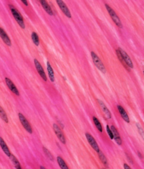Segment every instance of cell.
I'll list each match as a JSON object with an SVG mask.
<instances>
[{"label": "cell", "instance_id": "4fadbf2b", "mask_svg": "<svg viewBox=\"0 0 144 169\" xmlns=\"http://www.w3.org/2000/svg\"><path fill=\"white\" fill-rule=\"evenodd\" d=\"M111 129L112 131L113 134L114 138L115 140L116 143L118 144V145L120 146L122 144V140L120 137V135L118 133V130L116 129L115 127L113 125H112L111 126Z\"/></svg>", "mask_w": 144, "mask_h": 169}, {"label": "cell", "instance_id": "cb8c5ba5", "mask_svg": "<svg viewBox=\"0 0 144 169\" xmlns=\"http://www.w3.org/2000/svg\"><path fill=\"white\" fill-rule=\"evenodd\" d=\"M116 54H117V56H118V59H119V60L121 62L122 64H123V65L126 68V69H127V67H126V64L125 62L124 61L123 58L121 54V53H120V51L119 50H116Z\"/></svg>", "mask_w": 144, "mask_h": 169}, {"label": "cell", "instance_id": "f546056e", "mask_svg": "<svg viewBox=\"0 0 144 169\" xmlns=\"http://www.w3.org/2000/svg\"><path fill=\"white\" fill-rule=\"evenodd\" d=\"M40 169H46L45 168H44V167H43V166H41V167H40Z\"/></svg>", "mask_w": 144, "mask_h": 169}, {"label": "cell", "instance_id": "ba28073f", "mask_svg": "<svg viewBox=\"0 0 144 169\" xmlns=\"http://www.w3.org/2000/svg\"><path fill=\"white\" fill-rule=\"evenodd\" d=\"M57 3L60 9L62 10V12L64 13V14L68 18H71V13H70V10L68 9V7L65 4V3L61 0H57Z\"/></svg>", "mask_w": 144, "mask_h": 169}, {"label": "cell", "instance_id": "8992f818", "mask_svg": "<svg viewBox=\"0 0 144 169\" xmlns=\"http://www.w3.org/2000/svg\"><path fill=\"white\" fill-rule=\"evenodd\" d=\"M53 127L55 134L56 135L58 139L62 142V144H66V138H65L62 131L59 128V127L56 124H54L53 125Z\"/></svg>", "mask_w": 144, "mask_h": 169}, {"label": "cell", "instance_id": "4dcf8cb0", "mask_svg": "<svg viewBox=\"0 0 144 169\" xmlns=\"http://www.w3.org/2000/svg\"><path fill=\"white\" fill-rule=\"evenodd\" d=\"M102 169H106L102 168Z\"/></svg>", "mask_w": 144, "mask_h": 169}, {"label": "cell", "instance_id": "6da1fadb", "mask_svg": "<svg viewBox=\"0 0 144 169\" xmlns=\"http://www.w3.org/2000/svg\"><path fill=\"white\" fill-rule=\"evenodd\" d=\"M9 6L10 9L12 14L14 17L16 21L18 23L19 25L21 27V28L25 29V25L24 22L23 16L21 15L20 12L13 5H10Z\"/></svg>", "mask_w": 144, "mask_h": 169}, {"label": "cell", "instance_id": "7a4b0ae2", "mask_svg": "<svg viewBox=\"0 0 144 169\" xmlns=\"http://www.w3.org/2000/svg\"><path fill=\"white\" fill-rule=\"evenodd\" d=\"M105 7H106V9L107 11H108L110 16L111 17L112 19L113 20V22H114L116 24V25L118 26L119 28H122L123 25L121 22V20L119 19V17L115 13L114 11L111 7L109 6L108 4H105Z\"/></svg>", "mask_w": 144, "mask_h": 169}, {"label": "cell", "instance_id": "1f68e13d", "mask_svg": "<svg viewBox=\"0 0 144 169\" xmlns=\"http://www.w3.org/2000/svg\"><path fill=\"white\" fill-rule=\"evenodd\" d=\"M143 73H144V71H143Z\"/></svg>", "mask_w": 144, "mask_h": 169}, {"label": "cell", "instance_id": "9a60e30c", "mask_svg": "<svg viewBox=\"0 0 144 169\" xmlns=\"http://www.w3.org/2000/svg\"><path fill=\"white\" fill-rule=\"evenodd\" d=\"M0 146L4 153L10 157L11 155L10 151L9 149V148L7 147V145L5 144L4 140L1 137H0Z\"/></svg>", "mask_w": 144, "mask_h": 169}, {"label": "cell", "instance_id": "484cf974", "mask_svg": "<svg viewBox=\"0 0 144 169\" xmlns=\"http://www.w3.org/2000/svg\"><path fill=\"white\" fill-rule=\"evenodd\" d=\"M43 151H44V152L45 154H46V155L47 156V157H48V158L49 159L51 160H53V156H52V154H51V153H50V151L48 150L46 148L44 147L43 148Z\"/></svg>", "mask_w": 144, "mask_h": 169}, {"label": "cell", "instance_id": "f1b7e54d", "mask_svg": "<svg viewBox=\"0 0 144 169\" xmlns=\"http://www.w3.org/2000/svg\"><path fill=\"white\" fill-rule=\"evenodd\" d=\"M21 1L24 3L26 6H28V3H27V1L26 0H21Z\"/></svg>", "mask_w": 144, "mask_h": 169}, {"label": "cell", "instance_id": "9c48e42d", "mask_svg": "<svg viewBox=\"0 0 144 169\" xmlns=\"http://www.w3.org/2000/svg\"><path fill=\"white\" fill-rule=\"evenodd\" d=\"M34 63L38 72L39 75L41 76V78H43V79L45 81H46L47 78L46 75L44 71V70L43 69V67L41 66V64L39 63V61L35 59H34Z\"/></svg>", "mask_w": 144, "mask_h": 169}, {"label": "cell", "instance_id": "5b68a950", "mask_svg": "<svg viewBox=\"0 0 144 169\" xmlns=\"http://www.w3.org/2000/svg\"><path fill=\"white\" fill-rule=\"evenodd\" d=\"M87 139V140L88 142L91 146V147L97 153H99L100 151V148L98 146V144L95 140V139L93 138V137L89 133H86L85 134Z\"/></svg>", "mask_w": 144, "mask_h": 169}, {"label": "cell", "instance_id": "277c9868", "mask_svg": "<svg viewBox=\"0 0 144 169\" xmlns=\"http://www.w3.org/2000/svg\"><path fill=\"white\" fill-rule=\"evenodd\" d=\"M18 116H19V119H20L21 124L23 125L25 130L29 134H32L33 130H32V127H31V125L29 124L27 119L21 113H19L18 114Z\"/></svg>", "mask_w": 144, "mask_h": 169}, {"label": "cell", "instance_id": "ffe728a7", "mask_svg": "<svg viewBox=\"0 0 144 169\" xmlns=\"http://www.w3.org/2000/svg\"><path fill=\"white\" fill-rule=\"evenodd\" d=\"M0 117L5 123H8V122H9L7 115L5 113L4 110L3 109L2 107L1 106H0Z\"/></svg>", "mask_w": 144, "mask_h": 169}, {"label": "cell", "instance_id": "8fae6325", "mask_svg": "<svg viewBox=\"0 0 144 169\" xmlns=\"http://www.w3.org/2000/svg\"><path fill=\"white\" fill-rule=\"evenodd\" d=\"M98 103L100 105L101 109L102 110V112H103L104 114L105 115L106 118H108V119H111V114L110 111L108 110V108L106 107L103 102L99 99H98Z\"/></svg>", "mask_w": 144, "mask_h": 169}, {"label": "cell", "instance_id": "7402d4cb", "mask_svg": "<svg viewBox=\"0 0 144 169\" xmlns=\"http://www.w3.org/2000/svg\"><path fill=\"white\" fill-rule=\"evenodd\" d=\"M93 123H94V124L97 127V129H98V130L100 132L102 133V131H103L102 126V125L98 118L94 116L93 117Z\"/></svg>", "mask_w": 144, "mask_h": 169}, {"label": "cell", "instance_id": "3957f363", "mask_svg": "<svg viewBox=\"0 0 144 169\" xmlns=\"http://www.w3.org/2000/svg\"><path fill=\"white\" fill-rule=\"evenodd\" d=\"M91 54L94 65L101 72L105 74L106 72V69L101 60L93 51H91Z\"/></svg>", "mask_w": 144, "mask_h": 169}, {"label": "cell", "instance_id": "83f0119b", "mask_svg": "<svg viewBox=\"0 0 144 169\" xmlns=\"http://www.w3.org/2000/svg\"><path fill=\"white\" fill-rule=\"evenodd\" d=\"M124 169H132L130 168L129 165L126 163H125L124 164Z\"/></svg>", "mask_w": 144, "mask_h": 169}, {"label": "cell", "instance_id": "2e32d148", "mask_svg": "<svg viewBox=\"0 0 144 169\" xmlns=\"http://www.w3.org/2000/svg\"><path fill=\"white\" fill-rule=\"evenodd\" d=\"M40 3H41V5L43 6L44 10H45L46 12L49 15L52 16L53 15V12H52L51 7L48 5V3L46 1L44 0H41Z\"/></svg>", "mask_w": 144, "mask_h": 169}, {"label": "cell", "instance_id": "d6986e66", "mask_svg": "<svg viewBox=\"0 0 144 169\" xmlns=\"http://www.w3.org/2000/svg\"><path fill=\"white\" fill-rule=\"evenodd\" d=\"M57 161L61 169H69L62 157L58 156L57 157Z\"/></svg>", "mask_w": 144, "mask_h": 169}, {"label": "cell", "instance_id": "44dd1931", "mask_svg": "<svg viewBox=\"0 0 144 169\" xmlns=\"http://www.w3.org/2000/svg\"><path fill=\"white\" fill-rule=\"evenodd\" d=\"M31 38L34 44L36 46L39 45V39L38 35L35 32H33L31 34Z\"/></svg>", "mask_w": 144, "mask_h": 169}, {"label": "cell", "instance_id": "5bb4252c", "mask_svg": "<svg viewBox=\"0 0 144 169\" xmlns=\"http://www.w3.org/2000/svg\"><path fill=\"white\" fill-rule=\"evenodd\" d=\"M117 108H118V111H119L120 114L121 115V116L122 117L126 123H129L130 119H129V116L128 115V114L124 109L123 107L121 106L118 105L117 106Z\"/></svg>", "mask_w": 144, "mask_h": 169}, {"label": "cell", "instance_id": "e0dca14e", "mask_svg": "<svg viewBox=\"0 0 144 169\" xmlns=\"http://www.w3.org/2000/svg\"><path fill=\"white\" fill-rule=\"evenodd\" d=\"M47 69L48 76H49L50 80L52 82H54L55 81V78L54 71H53L52 67H51V65H50V63L48 61H47Z\"/></svg>", "mask_w": 144, "mask_h": 169}, {"label": "cell", "instance_id": "52a82bcc", "mask_svg": "<svg viewBox=\"0 0 144 169\" xmlns=\"http://www.w3.org/2000/svg\"><path fill=\"white\" fill-rule=\"evenodd\" d=\"M118 50L120 51V53L121 54L123 58L124 61L125 62L126 65L131 68H133V64L132 62V60L130 59V57H129L128 54L123 50L121 48H118Z\"/></svg>", "mask_w": 144, "mask_h": 169}, {"label": "cell", "instance_id": "d4e9b609", "mask_svg": "<svg viewBox=\"0 0 144 169\" xmlns=\"http://www.w3.org/2000/svg\"><path fill=\"white\" fill-rule=\"evenodd\" d=\"M136 126L138 129V131H139V134H140V136L142 137L143 139L144 140V131L142 128V127L141 126V125L139 124V123H136Z\"/></svg>", "mask_w": 144, "mask_h": 169}, {"label": "cell", "instance_id": "ac0fdd59", "mask_svg": "<svg viewBox=\"0 0 144 169\" xmlns=\"http://www.w3.org/2000/svg\"><path fill=\"white\" fill-rule=\"evenodd\" d=\"M10 159L12 161V163L14 164L16 168V169H22L20 164L19 161L17 160L14 155L11 154L10 157Z\"/></svg>", "mask_w": 144, "mask_h": 169}, {"label": "cell", "instance_id": "30bf717a", "mask_svg": "<svg viewBox=\"0 0 144 169\" xmlns=\"http://www.w3.org/2000/svg\"><path fill=\"white\" fill-rule=\"evenodd\" d=\"M5 81L6 84H7L8 87H9V89H10V90L13 93L16 95L19 96L20 95L19 91H18L15 85L14 84L13 82L12 81V80H10V79L8 78H5Z\"/></svg>", "mask_w": 144, "mask_h": 169}, {"label": "cell", "instance_id": "4316f807", "mask_svg": "<svg viewBox=\"0 0 144 169\" xmlns=\"http://www.w3.org/2000/svg\"><path fill=\"white\" fill-rule=\"evenodd\" d=\"M106 130H107V133H108V136L110 137V138L111 140L114 139L112 131L111 129H110L108 125H107L106 126Z\"/></svg>", "mask_w": 144, "mask_h": 169}, {"label": "cell", "instance_id": "603a6c76", "mask_svg": "<svg viewBox=\"0 0 144 169\" xmlns=\"http://www.w3.org/2000/svg\"><path fill=\"white\" fill-rule=\"evenodd\" d=\"M98 153V155H99V158H100V159L104 165H105V166H108V161H107V159H106L105 155L104 154L103 152L101 151H100V152Z\"/></svg>", "mask_w": 144, "mask_h": 169}, {"label": "cell", "instance_id": "7c38bea8", "mask_svg": "<svg viewBox=\"0 0 144 169\" xmlns=\"http://www.w3.org/2000/svg\"><path fill=\"white\" fill-rule=\"evenodd\" d=\"M0 37L5 44L9 46H12V43L10 37L8 36L5 31L0 27Z\"/></svg>", "mask_w": 144, "mask_h": 169}]
</instances>
